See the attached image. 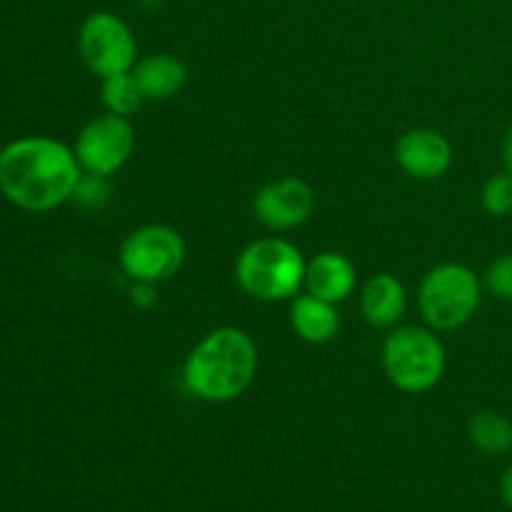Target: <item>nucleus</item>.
Wrapping results in <instances>:
<instances>
[{
  "label": "nucleus",
  "instance_id": "1",
  "mask_svg": "<svg viewBox=\"0 0 512 512\" xmlns=\"http://www.w3.org/2000/svg\"><path fill=\"white\" fill-rule=\"evenodd\" d=\"M80 175L73 148L48 135L18 138L0 150V193L28 213H48L73 200Z\"/></svg>",
  "mask_w": 512,
  "mask_h": 512
},
{
  "label": "nucleus",
  "instance_id": "2",
  "mask_svg": "<svg viewBox=\"0 0 512 512\" xmlns=\"http://www.w3.org/2000/svg\"><path fill=\"white\" fill-rule=\"evenodd\" d=\"M258 373V348L240 328H215L188 353L183 383L205 403H233L253 385Z\"/></svg>",
  "mask_w": 512,
  "mask_h": 512
},
{
  "label": "nucleus",
  "instance_id": "3",
  "mask_svg": "<svg viewBox=\"0 0 512 512\" xmlns=\"http://www.w3.org/2000/svg\"><path fill=\"white\" fill-rule=\"evenodd\" d=\"M305 263L298 245L283 238H260L240 250L235 280L240 290L260 303L293 300L305 285Z\"/></svg>",
  "mask_w": 512,
  "mask_h": 512
},
{
  "label": "nucleus",
  "instance_id": "4",
  "mask_svg": "<svg viewBox=\"0 0 512 512\" xmlns=\"http://www.w3.org/2000/svg\"><path fill=\"white\" fill-rule=\"evenodd\" d=\"M448 355L433 328L395 325L383 340V370L390 383L410 395L428 393L443 380Z\"/></svg>",
  "mask_w": 512,
  "mask_h": 512
},
{
  "label": "nucleus",
  "instance_id": "5",
  "mask_svg": "<svg viewBox=\"0 0 512 512\" xmlns=\"http://www.w3.org/2000/svg\"><path fill=\"white\" fill-rule=\"evenodd\" d=\"M483 300V283L468 265H435L420 280L418 308L428 328L435 333H450L473 320Z\"/></svg>",
  "mask_w": 512,
  "mask_h": 512
},
{
  "label": "nucleus",
  "instance_id": "6",
  "mask_svg": "<svg viewBox=\"0 0 512 512\" xmlns=\"http://www.w3.org/2000/svg\"><path fill=\"white\" fill-rule=\"evenodd\" d=\"M78 53L95 78L130 73L138 63V43L120 15L98 10L83 20L78 30Z\"/></svg>",
  "mask_w": 512,
  "mask_h": 512
},
{
  "label": "nucleus",
  "instance_id": "7",
  "mask_svg": "<svg viewBox=\"0 0 512 512\" xmlns=\"http://www.w3.org/2000/svg\"><path fill=\"white\" fill-rule=\"evenodd\" d=\"M118 258L133 283L160 285L183 268L185 240L170 225H143L123 240Z\"/></svg>",
  "mask_w": 512,
  "mask_h": 512
},
{
  "label": "nucleus",
  "instance_id": "8",
  "mask_svg": "<svg viewBox=\"0 0 512 512\" xmlns=\"http://www.w3.org/2000/svg\"><path fill=\"white\" fill-rule=\"evenodd\" d=\"M135 148V130L130 118L105 113L88 120L75 138L73 153L83 173L110 178L130 160Z\"/></svg>",
  "mask_w": 512,
  "mask_h": 512
},
{
  "label": "nucleus",
  "instance_id": "9",
  "mask_svg": "<svg viewBox=\"0 0 512 512\" xmlns=\"http://www.w3.org/2000/svg\"><path fill=\"white\" fill-rule=\"evenodd\" d=\"M315 193L300 178H275L253 198V213L268 230H293L313 215Z\"/></svg>",
  "mask_w": 512,
  "mask_h": 512
},
{
  "label": "nucleus",
  "instance_id": "10",
  "mask_svg": "<svg viewBox=\"0 0 512 512\" xmlns=\"http://www.w3.org/2000/svg\"><path fill=\"white\" fill-rule=\"evenodd\" d=\"M395 163L413 180H438L453 165V145L440 130L413 128L395 143Z\"/></svg>",
  "mask_w": 512,
  "mask_h": 512
},
{
  "label": "nucleus",
  "instance_id": "11",
  "mask_svg": "<svg viewBox=\"0 0 512 512\" xmlns=\"http://www.w3.org/2000/svg\"><path fill=\"white\" fill-rule=\"evenodd\" d=\"M305 288H308V293L338 305L348 300L358 288V270L348 255L328 250V253H320L313 260H308Z\"/></svg>",
  "mask_w": 512,
  "mask_h": 512
},
{
  "label": "nucleus",
  "instance_id": "12",
  "mask_svg": "<svg viewBox=\"0 0 512 512\" xmlns=\"http://www.w3.org/2000/svg\"><path fill=\"white\" fill-rule=\"evenodd\" d=\"M408 308L405 285L393 273H378L360 288V310L373 328L393 330Z\"/></svg>",
  "mask_w": 512,
  "mask_h": 512
},
{
  "label": "nucleus",
  "instance_id": "13",
  "mask_svg": "<svg viewBox=\"0 0 512 512\" xmlns=\"http://www.w3.org/2000/svg\"><path fill=\"white\" fill-rule=\"evenodd\" d=\"M130 73H133L143 98L150 100V103L170 100L188 83V68H185V63L178 55L170 53L145 55V58H140L133 65Z\"/></svg>",
  "mask_w": 512,
  "mask_h": 512
},
{
  "label": "nucleus",
  "instance_id": "14",
  "mask_svg": "<svg viewBox=\"0 0 512 512\" xmlns=\"http://www.w3.org/2000/svg\"><path fill=\"white\" fill-rule=\"evenodd\" d=\"M290 325L305 343L325 345L340 333V313L335 303L313 293H298L290 300Z\"/></svg>",
  "mask_w": 512,
  "mask_h": 512
},
{
  "label": "nucleus",
  "instance_id": "15",
  "mask_svg": "<svg viewBox=\"0 0 512 512\" xmlns=\"http://www.w3.org/2000/svg\"><path fill=\"white\" fill-rule=\"evenodd\" d=\"M468 438L480 453L508 455L512 450V420L495 410H480L468 420Z\"/></svg>",
  "mask_w": 512,
  "mask_h": 512
},
{
  "label": "nucleus",
  "instance_id": "16",
  "mask_svg": "<svg viewBox=\"0 0 512 512\" xmlns=\"http://www.w3.org/2000/svg\"><path fill=\"white\" fill-rule=\"evenodd\" d=\"M100 100H103L108 113L123 115V118H130V115L138 113L140 105L145 103L133 73L110 75V78L100 80Z\"/></svg>",
  "mask_w": 512,
  "mask_h": 512
},
{
  "label": "nucleus",
  "instance_id": "17",
  "mask_svg": "<svg viewBox=\"0 0 512 512\" xmlns=\"http://www.w3.org/2000/svg\"><path fill=\"white\" fill-rule=\"evenodd\" d=\"M480 203H483L485 213L495 215V218H505L512 213V175L508 170L485 180L483 190H480Z\"/></svg>",
  "mask_w": 512,
  "mask_h": 512
},
{
  "label": "nucleus",
  "instance_id": "18",
  "mask_svg": "<svg viewBox=\"0 0 512 512\" xmlns=\"http://www.w3.org/2000/svg\"><path fill=\"white\" fill-rule=\"evenodd\" d=\"M485 288L498 300L512 303V253L500 255L485 270Z\"/></svg>",
  "mask_w": 512,
  "mask_h": 512
},
{
  "label": "nucleus",
  "instance_id": "19",
  "mask_svg": "<svg viewBox=\"0 0 512 512\" xmlns=\"http://www.w3.org/2000/svg\"><path fill=\"white\" fill-rule=\"evenodd\" d=\"M108 178L103 175H93V173H83L78 180V188H75L73 200L80 205V208H103L108 203Z\"/></svg>",
  "mask_w": 512,
  "mask_h": 512
},
{
  "label": "nucleus",
  "instance_id": "20",
  "mask_svg": "<svg viewBox=\"0 0 512 512\" xmlns=\"http://www.w3.org/2000/svg\"><path fill=\"white\" fill-rule=\"evenodd\" d=\"M130 300H133L135 308H140V310L153 308L155 300H158V295H155V285L135 283L133 290H130Z\"/></svg>",
  "mask_w": 512,
  "mask_h": 512
},
{
  "label": "nucleus",
  "instance_id": "21",
  "mask_svg": "<svg viewBox=\"0 0 512 512\" xmlns=\"http://www.w3.org/2000/svg\"><path fill=\"white\" fill-rule=\"evenodd\" d=\"M500 498H503V503L512 510V465H508V470H505L503 478H500Z\"/></svg>",
  "mask_w": 512,
  "mask_h": 512
},
{
  "label": "nucleus",
  "instance_id": "22",
  "mask_svg": "<svg viewBox=\"0 0 512 512\" xmlns=\"http://www.w3.org/2000/svg\"><path fill=\"white\" fill-rule=\"evenodd\" d=\"M503 165H505V170L512 175V125L503 138Z\"/></svg>",
  "mask_w": 512,
  "mask_h": 512
}]
</instances>
